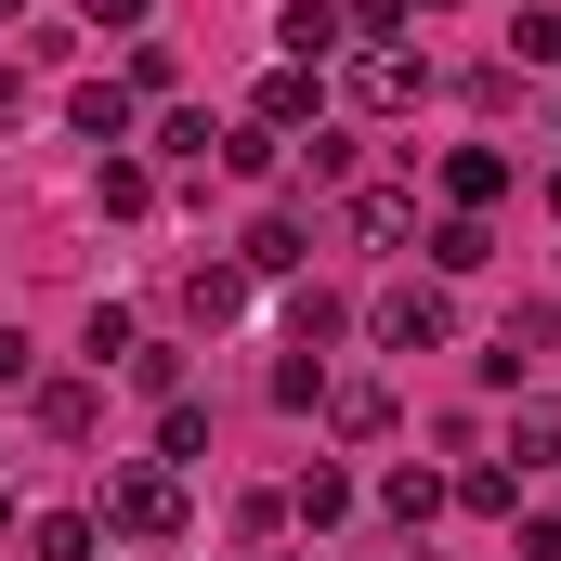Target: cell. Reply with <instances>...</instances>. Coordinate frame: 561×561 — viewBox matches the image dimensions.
<instances>
[{
	"instance_id": "obj_9",
	"label": "cell",
	"mask_w": 561,
	"mask_h": 561,
	"mask_svg": "<svg viewBox=\"0 0 561 561\" xmlns=\"http://www.w3.org/2000/svg\"><path fill=\"white\" fill-rule=\"evenodd\" d=\"M249 118H262V131H275V144H300V131H327V92H313V66H275V79L249 92Z\"/></svg>"
},
{
	"instance_id": "obj_12",
	"label": "cell",
	"mask_w": 561,
	"mask_h": 561,
	"mask_svg": "<svg viewBox=\"0 0 561 561\" xmlns=\"http://www.w3.org/2000/svg\"><path fill=\"white\" fill-rule=\"evenodd\" d=\"M249 262H196V275H183V327H236V313H249Z\"/></svg>"
},
{
	"instance_id": "obj_10",
	"label": "cell",
	"mask_w": 561,
	"mask_h": 561,
	"mask_svg": "<svg viewBox=\"0 0 561 561\" xmlns=\"http://www.w3.org/2000/svg\"><path fill=\"white\" fill-rule=\"evenodd\" d=\"M340 222H353V249H405V236H419V196H405V183H353Z\"/></svg>"
},
{
	"instance_id": "obj_35",
	"label": "cell",
	"mask_w": 561,
	"mask_h": 561,
	"mask_svg": "<svg viewBox=\"0 0 561 561\" xmlns=\"http://www.w3.org/2000/svg\"><path fill=\"white\" fill-rule=\"evenodd\" d=\"M13 523H26V510H13V483H0V536H13Z\"/></svg>"
},
{
	"instance_id": "obj_27",
	"label": "cell",
	"mask_w": 561,
	"mask_h": 561,
	"mask_svg": "<svg viewBox=\"0 0 561 561\" xmlns=\"http://www.w3.org/2000/svg\"><path fill=\"white\" fill-rule=\"evenodd\" d=\"M510 457H523V470H549V457H561V405H523V431H510Z\"/></svg>"
},
{
	"instance_id": "obj_34",
	"label": "cell",
	"mask_w": 561,
	"mask_h": 561,
	"mask_svg": "<svg viewBox=\"0 0 561 561\" xmlns=\"http://www.w3.org/2000/svg\"><path fill=\"white\" fill-rule=\"evenodd\" d=\"M366 561H431V536H379V549H366Z\"/></svg>"
},
{
	"instance_id": "obj_8",
	"label": "cell",
	"mask_w": 561,
	"mask_h": 561,
	"mask_svg": "<svg viewBox=\"0 0 561 561\" xmlns=\"http://www.w3.org/2000/svg\"><path fill=\"white\" fill-rule=\"evenodd\" d=\"M66 118H79V144H105V157H118V144L144 131V92H131V79H79V92H66Z\"/></svg>"
},
{
	"instance_id": "obj_5",
	"label": "cell",
	"mask_w": 561,
	"mask_h": 561,
	"mask_svg": "<svg viewBox=\"0 0 561 561\" xmlns=\"http://www.w3.org/2000/svg\"><path fill=\"white\" fill-rule=\"evenodd\" d=\"M327 53H353V13L340 0H287L275 13V66H327Z\"/></svg>"
},
{
	"instance_id": "obj_26",
	"label": "cell",
	"mask_w": 561,
	"mask_h": 561,
	"mask_svg": "<svg viewBox=\"0 0 561 561\" xmlns=\"http://www.w3.org/2000/svg\"><path fill=\"white\" fill-rule=\"evenodd\" d=\"M510 53H523V66H561V13H549V0H523V26H510Z\"/></svg>"
},
{
	"instance_id": "obj_20",
	"label": "cell",
	"mask_w": 561,
	"mask_h": 561,
	"mask_svg": "<svg viewBox=\"0 0 561 561\" xmlns=\"http://www.w3.org/2000/svg\"><path fill=\"white\" fill-rule=\"evenodd\" d=\"M209 457V419L196 405H157V470H196Z\"/></svg>"
},
{
	"instance_id": "obj_7",
	"label": "cell",
	"mask_w": 561,
	"mask_h": 561,
	"mask_svg": "<svg viewBox=\"0 0 561 561\" xmlns=\"http://www.w3.org/2000/svg\"><path fill=\"white\" fill-rule=\"evenodd\" d=\"M444 510H457V483H444V470H419V457H405V470H379V523H392V536H431Z\"/></svg>"
},
{
	"instance_id": "obj_31",
	"label": "cell",
	"mask_w": 561,
	"mask_h": 561,
	"mask_svg": "<svg viewBox=\"0 0 561 561\" xmlns=\"http://www.w3.org/2000/svg\"><path fill=\"white\" fill-rule=\"evenodd\" d=\"M209 144H222V131H209L196 105H170V118H157V157H209Z\"/></svg>"
},
{
	"instance_id": "obj_2",
	"label": "cell",
	"mask_w": 561,
	"mask_h": 561,
	"mask_svg": "<svg viewBox=\"0 0 561 561\" xmlns=\"http://www.w3.org/2000/svg\"><path fill=\"white\" fill-rule=\"evenodd\" d=\"M92 523L131 536V549H170V536H183V470H157V457H144V470H105V510H92Z\"/></svg>"
},
{
	"instance_id": "obj_15",
	"label": "cell",
	"mask_w": 561,
	"mask_h": 561,
	"mask_svg": "<svg viewBox=\"0 0 561 561\" xmlns=\"http://www.w3.org/2000/svg\"><path fill=\"white\" fill-rule=\"evenodd\" d=\"M236 262H249V275H300V262H313V236H300L287 209H262V222L236 236Z\"/></svg>"
},
{
	"instance_id": "obj_14",
	"label": "cell",
	"mask_w": 561,
	"mask_h": 561,
	"mask_svg": "<svg viewBox=\"0 0 561 561\" xmlns=\"http://www.w3.org/2000/svg\"><path fill=\"white\" fill-rule=\"evenodd\" d=\"M444 196H457V209L483 222V209L510 196V157H496V144H457V157H444Z\"/></svg>"
},
{
	"instance_id": "obj_3",
	"label": "cell",
	"mask_w": 561,
	"mask_h": 561,
	"mask_svg": "<svg viewBox=\"0 0 561 561\" xmlns=\"http://www.w3.org/2000/svg\"><path fill=\"white\" fill-rule=\"evenodd\" d=\"M353 327H366L379 353H444V340H457V300H444V275H405V287H379Z\"/></svg>"
},
{
	"instance_id": "obj_1",
	"label": "cell",
	"mask_w": 561,
	"mask_h": 561,
	"mask_svg": "<svg viewBox=\"0 0 561 561\" xmlns=\"http://www.w3.org/2000/svg\"><path fill=\"white\" fill-rule=\"evenodd\" d=\"M340 105H353V118H419V105H431V53L353 39V53H340Z\"/></svg>"
},
{
	"instance_id": "obj_33",
	"label": "cell",
	"mask_w": 561,
	"mask_h": 561,
	"mask_svg": "<svg viewBox=\"0 0 561 561\" xmlns=\"http://www.w3.org/2000/svg\"><path fill=\"white\" fill-rule=\"evenodd\" d=\"M0 392H26V340L13 327H0Z\"/></svg>"
},
{
	"instance_id": "obj_16",
	"label": "cell",
	"mask_w": 561,
	"mask_h": 561,
	"mask_svg": "<svg viewBox=\"0 0 561 561\" xmlns=\"http://www.w3.org/2000/svg\"><path fill=\"white\" fill-rule=\"evenodd\" d=\"M419 249H431V275H483V262H496V236H483L470 209H457V222H431Z\"/></svg>"
},
{
	"instance_id": "obj_37",
	"label": "cell",
	"mask_w": 561,
	"mask_h": 561,
	"mask_svg": "<svg viewBox=\"0 0 561 561\" xmlns=\"http://www.w3.org/2000/svg\"><path fill=\"white\" fill-rule=\"evenodd\" d=\"M13 13H26V0H0V26H13Z\"/></svg>"
},
{
	"instance_id": "obj_28",
	"label": "cell",
	"mask_w": 561,
	"mask_h": 561,
	"mask_svg": "<svg viewBox=\"0 0 561 561\" xmlns=\"http://www.w3.org/2000/svg\"><path fill=\"white\" fill-rule=\"evenodd\" d=\"M340 13H353V39H405L419 26V0H340Z\"/></svg>"
},
{
	"instance_id": "obj_21",
	"label": "cell",
	"mask_w": 561,
	"mask_h": 561,
	"mask_svg": "<svg viewBox=\"0 0 561 561\" xmlns=\"http://www.w3.org/2000/svg\"><path fill=\"white\" fill-rule=\"evenodd\" d=\"M157 209V170L144 157H105V222H144Z\"/></svg>"
},
{
	"instance_id": "obj_13",
	"label": "cell",
	"mask_w": 561,
	"mask_h": 561,
	"mask_svg": "<svg viewBox=\"0 0 561 561\" xmlns=\"http://www.w3.org/2000/svg\"><path fill=\"white\" fill-rule=\"evenodd\" d=\"M327 431L340 444H379L392 431V379H327Z\"/></svg>"
},
{
	"instance_id": "obj_24",
	"label": "cell",
	"mask_w": 561,
	"mask_h": 561,
	"mask_svg": "<svg viewBox=\"0 0 561 561\" xmlns=\"http://www.w3.org/2000/svg\"><path fill=\"white\" fill-rule=\"evenodd\" d=\"M79 26H92V39H144V26H157V0H79Z\"/></svg>"
},
{
	"instance_id": "obj_17",
	"label": "cell",
	"mask_w": 561,
	"mask_h": 561,
	"mask_svg": "<svg viewBox=\"0 0 561 561\" xmlns=\"http://www.w3.org/2000/svg\"><path fill=\"white\" fill-rule=\"evenodd\" d=\"M26 549H39V561H92V549H105V523H92V510H39Z\"/></svg>"
},
{
	"instance_id": "obj_4",
	"label": "cell",
	"mask_w": 561,
	"mask_h": 561,
	"mask_svg": "<svg viewBox=\"0 0 561 561\" xmlns=\"http://www.w3.org/2000/svg\"><path fill=\"white\" fill-rule=\"evenodd\" d=\"M549 353H561V313H549V300H536V313H510V327L483 340V392H523V379H536Z\"/></svg>"
},
{
	"instance_id": "obj_6",
	"label": "cell",
	"mask_w": 561,
	"mask_h": 561,
	"mask_svg": "<svg viewBox=\"0 0 561 561\" xmlns=\"http://www.w3.org/2000/svg\"><path fill=\"white\" fill-rule=\"evenodd\" d=\"M26 419H39V444H92L105 431V379H39Z\"/></svg>"
},
{
	"instance_id": "obj_19",
	"label": "cell",
	"mask_w": 561,
	"mask_h": 561,
	"mask_svg": "<svg viewBox=\"0 0 561 561\" xmlns=\"http://www.w3.org/2000/svg\"><path fill=\"white\" fill-rule=\"evenodd\" d=\"M222 170H236V183H275V170H287V144L262 131V118H236V131H222Z\"/></svg>"
},
{
	"instance_id": "obj_32",
	"label": "cell",
	"mask_w": 561,
	"mask_h": 561,
	"mask_svg": "<svg viewBox=\"0 0 561 561\" xmlns=\"http://www.w3.org/2000/svg\"><path fill=\"white\" fill-rule=\"evenodd\" d=\"M510 561H561V510H523V536H510Z\"/></svg>"
},
{
	"instance_id": "obj_29",
	"label": "cell",
	"mask_w": 561,
	"mask_h": 561,
	"mask_svg": "<svg viewBox=\"0 0 561 561\" xmlns=\"http://www.w3.org/2000/svg\"><path fill=\"white\" fill-rule=\"evenodd\" d=\"M131 379L157 392V405H183V353H157V340H131Z\"/></svg>"
},
{
	"instance_id": "obj_30",
	"label": "cell",
	"mask_w": 561,
	"mask_h": 561,
	"mask_svg": "<svg viewBox=\"0 0 561 561\" xmlns=\"http://www.w3.org/2000/svg\"><path fill=\"white\" fill-rule=\"evenodd\" d=\"M275 405H327V353H287V366H275Z\"/></svg>"
},
{
	"instance_id": "obj_18",
	"label": "cell",
	"mask_w": 561,
	"mask_h": 561,
	"mask_svg": "<svg viewBox=\"0 0 561 561\" xmlns=\"http://www.w3.org/2000/svg\"><path fill=\"white\" fill-rule=\"evenodd\" d=\"M457 510H483V523H523V470H496V457H483V470H457Z\"/></svg>"
},
{
	"instance_id": "obj_11",
	"label": "cell",
	"mask_w": 561,
	"mask_h": 561,
	"mask_svg": "<svg viewBox=\"0 0 561 561\" xmlns=\"http://www.w3.org/2000/svg\"><path fill=\"white\" fill-rule=\"evenodd\" d=\"M287 523H300V536H340V523H353V470H340V457H313V470L287 483Z\"/></svg>"
},
{
	"instance_id": "obj_25",
	"label": "cell",
	"mask_w": 561,
	"mask_h": 561,
	"mask_svg": "<svg viewBox=\"0 0 561 561\" xmlns=\"http://www.w3.org/2000/svg\"><path fill=\"white\" fill-rule=\"evenodd\" d=\"M300 170H313V183H340V196H353V131H300Z\"/></svg>"
},
{
	"instance_id": "obj_23",
	"label": "cell",
	"mask_w": 561,
	"mask_h": 561,
	"mask_svg": "<svg viewBox=\"0 0 561 561\" xmlns=\"http://www.w3.org/2000/svg\"><path fill=\"white\" fill-rule=\"evenodd\" d=\"M131 340H144L131 313H118V300H92V327H79V353H92V366H118V353H131Z\"/></svg>"
},
{
	"instance_id": "obj_22",
	"label": "cell",
	"mask_w": 561,
	"mask_h": 561,
	"mask_svg": "<svg viewBox=\"0 0 561 561\" xmlns=\"http://www.w3.org/2000/svg\"><path fill=\"white\" fill-rule=\"evenodd\" d=\"M340 327H353V313H340V300H327V287H300V300H287V340H300V353H327V340H340Z\"/></svg>"
},
{
	"instance_id": "obj_36",
	"label": "cell",
	"mask_w": 561,
	"mask_h": 561,
	"mask_svg": "<svg viewBox=\"0 0 561 561\" xmlns=\"http://www.w3.org/2000/svg\"><path fill=\"white\" fill-rule=\"evenodd\" d=\"M549 209H561V157H549Z\"/></svg>"
}]
</instances>
